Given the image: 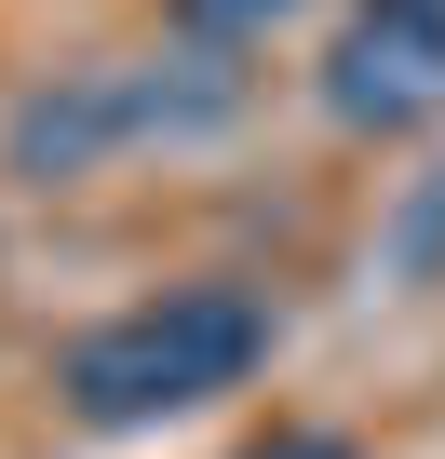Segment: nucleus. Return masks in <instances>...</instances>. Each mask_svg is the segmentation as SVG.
I'll use <instances>...</instances> for the list:
<instances>
[{"mask_svg": "<svg viewBox=\"0 0 445 459\" xmlns=\"http://www.w3.org/2000/svg\"><path fill=\"white\" fill-rule=\"evenodd\" d=\"M175 14L202 28V41H257V28H284L297 0H175Z\"/></svg>", "mask_w": 445, "mask_h": 459, "instance_id": "7ed1b4c3", "label": "nucleus"}, {"mask_svg": "<svg viewBox=\"0 0 445 459\" xmlns=\"http://www.w3.org/2000/svg\"><path fill=\"white\" fill-rule=\"evenodd\" d=\"M230 459H351L338 432H257V446H230Z\"/></svg>", "mask_w": 445, "mask_h": 459, "instance_id": "20e7f679", "label": "nucleus"}, {"mask_svg": "<svg viewBox=\"0 0 445 459\" xmlns=\"http://www.w3.org/2000/svg\"><path fill=\"white\" fill-rule=\"evenodd\" d=\"M324 122H351V135H418V122H445V28L364 14V28L324 55Z\"/></svg>", "mask_w": 445, "mask_h": 459, "instance_id": "f03ea898", "label": "nucleus"}, {"mask_svg": "<svg viewBox=\"0 0 445 459\" xmlns=\"http://www.w3.org/2000/svg\"><path fill=\"white\" fill-rule=\"evenodd\" d=\"M364 14H405V28H445V0H364Z\"/></svg>", "mask_w": 445, "mask_h": 459, "instance_id": "39448f33", "label": "nucleus"}, {"mask_svg": "<svg viewBox=\"0 0 445 459\" xmlns=\"http://www.w3.org/2000/svg\"><path fill=\"white\" fill-rule=\"evenodd\" d=\"M270 338H284V325H270L257 284H162V298L81 325L68 365H55V392H68L81 432H162V419L230 405V392L270 365Z\"/></svg>", "mask_w": 445, "mask_h": 459, "instance_id": "f257e3e1", "label": "nucleus"}]
</instances>
